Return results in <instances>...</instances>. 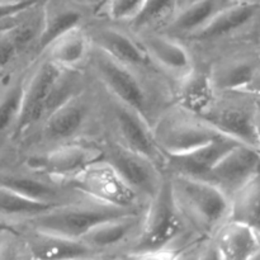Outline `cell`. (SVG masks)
Here are the masks:
<instances>
[{
  "mask_svg": "<svg viewBox=\"0 0 260 260\" xmlns=\"http://www.w3.org/2000/svg\"><path fill=\"white\" fill-rule=\"evenodd\" d=\"M102 132L98 91L90 76L89 85L83 91L48 114L27 137L7 151H36L70 144L98 142Z\"/></svg>",
  "mask_w": 260,
  "mask_h": 260,
  "instance_id": "cell-1",
  "label": "cell"
},
{
  "mask_svg": "<svg viewBox=\"0 0 260 260\" xmlns=\"http://www.w3.org/2000/svg\"><path fill=\"white\" fill-rule=\"evenodd\" d=\"M85 69L99 85L139 112L150 126L168 106L174 103L170 94L147 83L94 45H91Z\"/></svg>",
  "mask_w": 260,
  "mask_h": 260,
  "instance_id": "cell-2",
  "label": "cell"
},
{
  "mask_svg": "<svg viewBox=\"0 0 260 260\" xmlns=\"http://www.w3.org/2000/svg\"><path fill=\"white\" fill-rule=\"evenodd\" d=\"M200 240L203 239L193 234L175 202L167 173L161 188L145 210L141 233L129 251H180Z\"/></svg>",
  "mask_w": 260,
  "mask_h": 260,
  "instance_id": "cell-3",
  "label": "cell"
},
{
  "mask_svg": "<svg viewBox=\"0 0 260 260\" xmlns=\"http://www.w3.org/2000/svg\"><path fill=\"white\" fill-rule=\"evenodd\" d=\"M84 29L86 30L91 45L131 69L151 85L167 91L175 102L177 85L155 66L128 28L111 22L101 15H95L84 25Z\"/></svg>",
  "mask_w": 260,
  "mask_h": 260,
  "instance_id": "cell-4",
  "label": "cell"
},
{
  "mask_svg": "<svg viewBox=\"0 0 260 260\" xmlns=\"http://www.w3.org/2000/svg\"><path fill=\"white\" fill-rule=\"evenodd\" d=\"M168 177L175 202L196 236L212 238L230 220V200L215 185L173 173Z\"/></svg>",
  "mask_w": 260,
  "mask_h": 260,
  "instance_id": "cell-5",
  "label": "cell"
},
{
  "mask_svg": "<svg viewBox=\"0 0 260 260\" xmlns=\"http://www.w3.org/2000/svg\"><path fill=\"white\" fill-rule=\"evenodd\" d=\"M94 83L98 91L103 134L121 146L147 157L167 172L168 156L157 146L149 122L139 112L108 93L95 80Z\"/></svg>",
  "mask_w": 260,
  "mask_h": 260,
  "instance_id": "cell-6",
  "label": "cell"
},
{
  "mask_svg": "<svg viewBox=\"0 0 260 260\" xmlns=\"http://www.w3.org/2000/svg\"><path fill=\"white\" fill-rule=\"evenodd\" d=\"M259 30L260 2H236L182 42L198 61L231 43L258 40Z\"/></svg>",
  "mask_w": 260,
  "mask_h": 260,
  "instance_id": "cell-7",
  "label": "cell"
},
{
  "mask_svg": "<svg viewBox=\"0 0 260 260\" xmlns=\"http://www.w3.org/2000/svg\"><path fill=\"white\" fill-rule=\"evenodd\" d=\"M256 106L258 95L249 91H215L198 114L220 134L258 150Z\"/></svg>",
  "mask_w": 260,
  "mask_h": 260,
  "instance_id": "cell-8",
  "label": "cell"
},
{
  "mask_svg": "<svg viewBox=\"0 0 260 260\" xmlns=\"http://www.w3.org/2000/svg\"><path fill=\"white\" fill-rule=\"evenodd\" d=\"M151 128L157 146L167 156L187 154L222 135L200 114L175 102L157 116Z\"/></svg>",
  "mask_w": 260,
  "mask_h": 260,
  "instance_id": "cell-9",
  "label": "cell"
},
{
  "mask_svg": "<svg viewBox=\"0 0 260 260\" xmlns=\"http://www.w3.org/2000/svg\"><path fill=\"white\" fill-rule=\"evenodd\" d=\"M136 212L142 211L124 210L98 201L88 200L80 203L58 206L15 228L36 229L56 235L80 239L99 223Z\"/></svg>",
  "mask_w": 260,
  "mask_h": 260,
  "instance_id": "cell-10",
  "label": "cell"
},
{
  "mask_svg": "<svg viewBox=\"0 0 260 260\" xmlns=\"http://www.w3.org/2000/svg\"><path fill=\"white\" fill-rule=\"evenodd\" d=\"M0 156L4 160L0 161V187L53 207L91 200L65 180L33 172L5 154H0Z\"/></svg>",
  "mask_w": 260,
  "mask_h": 260,
  "instance_id": "cell-11",
  "label": "cell"
},
{
  "mask_svg": "<svg viewBox=\"0 0 260 260\" xmlns=\"http://www.w3.org/2000/svg\"><path fill=\"white\" fill-rule=\"evenodd\" d=\"M23 167L58 180L73 179L102 157L98 142H81L36 151H4Z\"/></svg>",
  "mask_w": 260,
  "mask_h": 260,
  "instance_id": "cell-12",
  "label": "cell"
},
{
  "mask_svg": "<svg viewBox=\"0 0 260 260\" xmlns=\"http://www.w3.org/2000/svg\"><path fill=\"white\" fill-rule=\"evenodd\" d=\"M196 62L206 69L215 91L243 90L260 63L258 40L231 43Z\"/></svg>",
  "mask_w": 260,
  "mask_h": 260,
  "instance_id": "cell-13",
  "label": "cell"
},
{
  "mask_svg": "<svg viewBox=\"0 0 260 260\" xmlns=\"http://www.w3.org/2000/svg\"><path fill=\"white\" fill-rule=\"evenodd\" d=\"M98 145L102 150V159L118 173L145 205H149L161 188L167 172L147 157L121 146L103 132Z\"/></svg>",
  "mask_w": 260,
  "mask_h": 260,
  "instance_id": "cell-14",
  "label": "cell"
},
{
  "mask_svg": "<svg viewBox=\"0 0 260 260\" xmlns=\"http://www.w3.org/2000/svg\"><path fill=\"white\" fill-rule=\"evenodd\" d=\"M68 183L91 200L106 205L131 211H144L147 207L118 173L102 157L68 180Z\"/></svg>",
  "mask_w": 260,
  "mask_h": 260,
  "instance_id": "cell-15",
  "label": "cell"
},
{
  "mask_svg": "<svg viewBox=\"0 0 260 260\" xmlns=\"http://www.w3.org/2000/svg\"><path fill=\"white\" fill-rule=\"evenodd\" d=\"M60 69V66L51 62L43 56H40L30 63L29 71L25 79L19 118H18L17 126L13 132L8 149H12L15 145L19 144L41 123L45 116L46 102H47L51 86Z\"/></svg>",
  "mask_w": 260,
  "mask_h": 260,
  "instance_id": "cell-16",
  "label": "cell"
},
{
  "mask_svg": "<svg viewBox=\"0 0 260 260\" xmlns=\"http://www.w3.org/2000/svg\"><path fill=\"white\" fill-rule=\"evenodd\" d=\"M131 30V29H129ZM152 62L175 85L193 73L196 58L185 43L156 29L131 30Z\"/></svg>",
  "mask_w": 260,
  "mask_h": 260,
  "instance_id": "cell-17",
  "label": "cell"
},
{
  "mask_svg": "<svg viewBox=\"0 0 260 260\" xmlns=\"http://www.w3.org/2000/svg\"><path fill=\"white\" fill-rule=\"evenodd\" d=\"M14 230L15 238L28 260H75L102 255L80 239L29 228H15Z\"/></svg>",
  "mask_w": 260,
  "mask_h": 260,
  "instance_id": "cell-18",
  "label": "cell"
},
{
  "mask_svg": "<svg viewBox=\"0 0 260 260\" xmlns=\"http://www.w3.org/2000/svg\"><path fill=\"white\" fill-rule=\"evenodd\" d=\"M259 172L260 152L254 147L240 144L226 154L203 180L215 185L231 201Z\"/></svg>",
  "mask_w": 260,
  "mask_h": 260,
  "instance_id": "cell-19",
  "label": "cell"
},
{
  "mask_svg": "<svg viewBox=\"0 0 260 260\" xmlns=\"http://www.w3.org/2000/svg\"><path fill=\"white\" fill-rule=\"evenodd\" d=\"M96 14L95 7L81 0H45L42 33L35 51V60L56 38L84 27Z\"/></svg>",
  "mask_w": 260,
  "mask_h": 260,
  "instance_id": "cell-20",
  "label": "cell"
},
{
  "mask_svg": "<svg viewBox=\"0 0 260 260\" xmlns=\"http://www.w3.org/2000/svg\"><path fill=\"white\" fill-rule=\"evenodd\" d=\"M144 213L136 212L108 220L81 236L86 245L102 255H118L128 253L141 233Z\"/></svg>",
  "mask_w": 260,
  "mask_h": 260,
  "instance_id": "cell-21",
  "label": "cell"
},
{
  "mask_svg": "<svg viewBox=\"0 0 260 260\" xmlns=\"http://www.w3.org/2000/svg\"><path fill=\"white\" fill-rule=\"evenodd\" d=\"M33 60H23L5 76L0 86V152L9 147L19 118L25 79Z\"/></svg>",
  "mask_w": 260,
  "mask_h": 260,
  "instance_id": "cell-22",
  "label": "cell"
},
{
  "mask_svg": "<svg viewBox=\"0 0 260 260\" xmlns=\"http://www.w3.org/2000/svg\"><path fill=\"white\" fill-rule=\"evenodd\" d=\"M238 145H240V142L221 135L187 154L168 156L167 173L203 180L206 174Z\"/></svg>",
  "mask_w": 260,
  "mask_h": 260,
  "instance_id": "cell-23",
  "label": "cell"
},
{
  "mask_svg": "<svg viewBox=\"0 0 260 260\" xmlns=\"http://www.w3.org/2000/svg\"><path fill=\"white\" fill-rule=\"evenodd\" d=\"M234 3L236 2L234 0H197L178 10L170 22L160 30L169 35L170 37L183 41L206 27L218 13H221L225 8Z\"/></svg>",
  "mask_w": 260,
  "mask_h": 260,
  "instance_id": "cell-24",
  "label": "cell"
},
{
  "mask_svg": "<svg viewBox=\"0 0 260 260\" xmlns=\"http://www.w3.org/2000/svg\"><path fill=\"white\" fill-rule=\"evenodd\" d=\"M221 260H250L260 253L255 233L241 223L228 221L212 236Z\"/></svg>",
  "mask_w": 260,
  "mask_h": 260,
  "instance_id": "cell-25",
  "label": "cell"
},
{
  "mask_svg": "<svg viewBox=\"0 0 260 260\" xmlns=\"http://www.w3.org/2000/svg\"><path fill=\"white\" fill-rule=\"evenodd\" d=\"M90 50L91 42L86 30L79 27L56 38L40 56L63 69H85Z\"/></svg>",
  "mask_w": 260,
  "mask_h": 260,
  "instance_id": "cell-26",
  "label": "cell"
},
{
  "mask_svg": "<svg viewBox=\"0 0 260 260\" xmlns=\"http://www.w3.org/2000/svg\"><path fill=\"white\" fill-rule=\"evenodd\" d=\"M230 220L241 223L258 235L260 240V172L233 197Z\"/></svg>",
  "mask_w": 260,
  "mask_h": 260,
  "instance_id": "cell-27",
  "label": "cell"
},
{
  "mask_svg": "<svg viewBox=\"0 0 260 260\" xmlns=\"http://www.w3.org/2000/svg\"><path fill=\"white\" fill-rule=\"evenodd\" d=\"M52 208L55 207L28 200L13 190L0 187V222L9 228L14 229Z\"/></svg>",
  "mask_w": 260,
  "mask_h": 260,
  "instance_id": "cell-28",
  "label": "cell"
},
{
  "mask_svg": "<svg viewBox=\"0 0 260 260\" xmlns=\"http://www.w3.org/2000/svg\"><path fill=\"white\" fill-rule=\"evenodd\" d=\"M178 10V0H146L141 13L129 25L131 30H160L170 22Z\"/></svg>",
  "mask_w": 260,
  "mask_h": 260,
  "instance_id": "cell-29",
  "label": "cell"
},
{
  "mask_svg": "<svg viewBox=\"0 0 260 260\" xmlns=\"http://www.w3.org/2000/svg\"><path fill=\"white\" fill-rule=\"evenodd\" d=\"M146 0H104L98 15L121 25H129L141 13Z\"/></svg>",
  "mask_w": 260,
  "mask_h": 260,
  "instance_id": "cell-30",
  "label": "cell"
},
{
  "mask_svg": "<svg viewBox=\"0 0 260 260\" xmlns=\"http://www.w3.org/2000/svg\"><path fill=\"white\" fill-rule=\"evenodd\" d=\"M23 60H30V58L23 57L14 43L5 35L4 29L0 30V75L7 74Z\"/></svg>",
  "mask_w": 260,
  "mask_h": 260,
  "instance_id": "cell-31",
  "label": "cell"
},
{
  "mask_svg": "<svg viewBox=\"0 0 260 260\" xmlns=\"http://www.w3.org/2000/svg\"><path fill=\"white\" fill-rule=\"evenodd\" d=\"M43 0H10V2H0V27H5L13 19L22 14L29 8L40 4Z\"/></svg>",
  "mask_w": 260,
  "mask_h": 260,
  "instance_id": "cell-32",
  "label": "cell"
},
{
  "mask_svg": "<svg viewBox=\"0 0 260 260\" xmlns=\"http://www.w3.org/2000/svg\"><path fill=\"white\" fill-rule=\"evenodd\" d=\"M180 251H128V253L118 254L114 256L113 260H175Z\"/></svg>",
  "mask_w": 260,
  "mask_h": 260,
  "instance_id": "cell-33",
  "label": "cell"
},
{
  "mask_svg": "<svg viewBox=\"0 0 260 260\" xmlns=\"http://www.w3.org/2000/svg\"><path fill=\"white\" fill-rule=\"evenodd\" d=\"M196 260H221L217 246H216L212 238L205 239V240L201 241Z\"/></svg>",
  "mask_w": 260,
  "mask_h": 260,
  "instance_id": "cell-34",
  "label": "cell"
},
{
  "mask_svg": "<svg viewBox=\"0 0 260 260\" xmlns=\"http://www.w3.org/2000/svg\"><path fill=\"white\" fill-rule=\"evenodd\" d=\"M243 90L260 96V63L258 65V68L255 69V71L251 75L250 80H249V83L246 84V86Z\"/></svg>",
  "mask_w": 260,
  "mask_h": 260,
  "instance_id": "cell-35",
  "label": "cell"
},
{
  "mask_svg": "<svg viewBox=\"0 0 260 260\" xmlns=\"http://www.w3.org/2000/svg\"><path fill=\"white\" fill-rule=\"evenodd\" d=\"M203 240H205V239H203ZM201 241L202 240L197 241V243L190 244L189 246H187V248L183 249L175 260H196V255H197V250H198V246H200Z\"/></svg>",
  "mask_w": 260,
  "mask_h": 260,
  "instance_id": "cell-36",
  "label": "cell"
},
{
  "mask_svg": "<svg viewBox=\"0 0 260 260\" xmlns=\"http://www.w3.org/2000/svg\"><path fill=\"white\" fill-rule=\"evenodd\" d=\"M256 134H258V150L260 152V96H258V106H256Z\"/></svg>",
  "mask_w": 260,
  "mask_h": 260,
  "instance_id": "cell-37",
  "label": "cell"
},
{
  "mask_svg": "<svg viewBox=\"0 0 260 260\" xmlns=\"http://www.w3.org/2000/svg\"><path fill=\"white\" fill-rule=\"evenodd\" d=\"M117 255H99V256H90V258H81L75 260H113Z\"/></svg>",
  "mask_w": 260,
  "mask_h": 260,
  "instance_id": "cell-38",
  "label": "cell"
},
{
  "mask_svg": "<svg viewBox=\"0 0 260 260\" xmlns=\"http://www.w3.org/2000/svg\"><path fill=\"white\" fill-rule=\"evenodd\" d=\"M81 2H84V3H86V4H90V5H93V7H95L98 12H99V9H101L102 4H103V0H81Z\"/></svg>",
  "mask_w": 260,
  "mask_h": 260,
  "instance_id": "cell-39",
  "label": "cell"
},
{
  "mask_svg": "<svg viewBox=\"0 0 260 260\" xmlns=\"http://www.w3.org/2000/svg\"><path fill=\"white\" fill-rule=\"evenodd\" d=\"M194 2H197V0H178V10H180L182 8L187 7V5L192 4V3H194Z\"/></svg>",
  "mask_w": 260,
  "mask_h": 260,
  "instance_id": "cell-40",
  "label": "cell"
},
{
  "mask_svg": "<svg viewBox=\"0 0 260 260\" xmlns=\"http://www.w3.org/2000/svg\"><path fill=\"white\" fill-rule=\"evenodd\" d=\"M14 231L15 230L13 228H9V226L0 222V234H10V233H14Z\"/></svg>",
  "mask_w": 260,
  "mask_h": 260,
  "instance_id": "cell-41",
  "label": "cell"
},
{
  "mask_svg": "<svg viewBox=\"0 0 260 260\" xmlns=\"http://www.w3.org/2000/svg\"><path fill=\"white\" fill-rule=\"evenodd\" d=\"M8 73H9V71H8ZM7 74H3V75H0V86H2V84H3V81H4V79H5V76H7Z\"/></svg>",
  "mask_w": 260,
  "mask_h": 260,
  "instance_id": "cell-42",
  "label": "cell"
},
{
  "mask_svg": "<svg viewBox=\"0 0 260 260\" xmlns=\"http://www.w3.org/2000/svg\"><path fill=\"white\" fill-rule=\"evenodd\" d=\"M234 2H260V0H234Z\"/></svg>",
  "mask_w": 260,
  "mask_h": 260,
  "instance_id": "cell-43",
  "label": "cell"
},
{
  "mask_svg": "<svg viewBox=\"0 0 260 260\" xmlns=\"http://www.w3.org/2000/svg\"><path fill=\"white\" fill-rule=\"evenodd\" d=\"M250 260H260V253H259V254H256V255L254 256V258H251Z\"/></svg>",
  "mask_w": 260,
  "mask_h": 260,
  "instance_id": "cell-44",
  "label": "cell"
},
{
  "mask_svg": "<svg viewBox=\"0 0 260 260\" xmlns=\"http://www.w3.org/2000/svg\"><path fill=\"white\" fill-rule=\"evenodd\" d=\"M258 45H259V48H260V30H259V35H258Z\"/></svg>",
  "mask_w": 260,
  "mask_h": 260,
  "instance_id": "cell-45",
  "label": "cell"
},
{
  "mask_svg": "<svg viewBox=\"0 0 260 260\" xmlns=\"http://www.w3.org/2000/svg\"><path fill=\"white\" fill-rule=\"evenodd\" d=\"M0 2H10V0H0Z\"/></svg>",
  "mask_w": 260,
  "mask_h": 260,
  "instance_id": "cell-46",
  "label": "cell"
},
{
  "mask_svg": "<svg viewBox=\"0 0 260 260\" xmlns=\"http://www.w3.org/2000/svg\"><path fill=\"white\" fill-rule=\"evenodd\" d=\"M4 28H5V27H0V30H2V29H4Z\"/></svg>",
  "mask_w": 260,
  "mask_h": 260,
  "instance_id": "cell-47",
  "label": "cell"
},
{
  "mask_svg": "<svg viewBox=\"0 0 260 260\" xmlns=\"http://www.w3.org/2000/svg\"><path fill=\"white\" fill-rule=\"evenodd\" d=\"M103 2H104V0H103Z\"/></svg>",
  "mask_w": 260,
  "mask_h": 260,
  "instance_id": "cell-48",
  "label": "cell"
}]
</instances>
